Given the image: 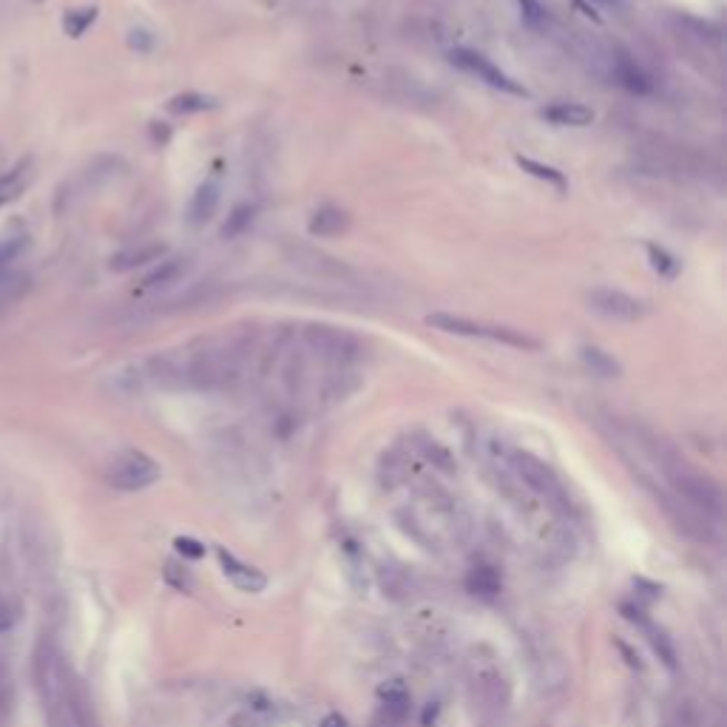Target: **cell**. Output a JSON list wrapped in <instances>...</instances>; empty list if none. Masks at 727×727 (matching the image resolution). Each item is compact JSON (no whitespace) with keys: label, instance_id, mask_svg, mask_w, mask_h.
<instances>
[{"label":"cell","instance_id":"cell-1","mask_svg":"<svg viewBox=\"0 0 727 727\" xmlns=\"http://www.w3.org/2000/svg\"><path fill=\"white\" fill-rule=\"evenodd\" d=\"M32 676H35L40 708L49 727H97L94 708L83 682L71 671L69 659L52 639H40L35 648Z\"/></svg>","mask_w":727,"mask_h":727},{"label":"cell","instance_id":"cell-2","mask_svg":"<svg viewBox=\"0 0 727 727\" xmlns=\"http://www.w3.org/2000/svg\"><path fill=\"white\" fill-rule=\"evenodd\" d=\"M250 347H253V338L248 333L208 341L202 350L185 358V384L191 390L205 392L228 390L242 378Z\"/></svg>","mask_w":727,"mask_h":727},{"label":"cell","instance_id":"cell-3","mask_svg":"<svg viewBox=\"0 0 727 727\" xmlns=\"http://www.w3.org/2000/svg\"><path fill=\"white\" fill-rule=\"evenodd\" d=\"M651 449L657 455L659 469H662L676 500L702 520L719 523L725 515V495H722L719 483L708 475H702L699 469H693L688 461H682L674 449L662 444H651Z\"/></svg>","mask_w":727,"mask_h":727},{"label":"cell","instance_id":"cell-4","mask_svg":"<svg viewBox=\"0 0 727 727\" xmlns=\"http://www.w3.org/2000/svg\"><path fill=\"white\" fill-rule=\"evenodd\" d=\"M503 461H506V469L515 475L529 492H534L537 497H543L549 506L554 509H568V495L563 489L560 478L554 475L549 463H543L540 458H534L532 452H523V449H503Z\"/></svg>","mask_w":727,"mask_h":727},{"label":"cell","instance_id":"cell-5","mask_svg":"<svg viewBox=\"0 0 727 727\" xmlns=\"http://www.w3.org/2000/svg\"><path fill=\"white\" fill-rule=\"evenodd\" d=\"M426 324L449 333V336H466V338H486L495 344H506V347H517V350H537L540 341L526 336L523 330L515 327H503V324H486V321H472L466 316H452V313H432L426 316Z\"/></svg>","mask_w":727,"mask_h":727},{"label":"cell","instance_id":"cell-6","mask_svg":"<svg viewBox=\"0 0 727 727\" xmlns=\"http://www.w3.org/2000/svg\"><path fill=\"white\" fill-rule=\"evenodd\" d=\"M469 691L483 716H497L509 705V682L489 657H475L469 665Z\"/></svg>","mask_w":727,"mask_h":727},{"label":"cell","instance_id":"cell-7","mask_svg":"<svg viewBox=\"0 0 727 727\" xmlns=\"http://www.w3.org/2000/svg\"><path fill=\"white\" fill-rule=\"evenodd\" d=\"M160 475V463L154 461L151 455L140 452V449L120 452L106 469L108 486H114L117 492H142V489L154 486L160 480Z\"/></svg>","mask_w":727,"mask_h":727},{"label":"cell","instance_id":"cell-8","mask_svg":"<svg viewBox=\"0 0 727 727\" xmlns=\"http://www.w3.org/2000/svg\"><path fill=\"white\" fill-rule=\"evenodd\" d=\"M304 344L333 367H350L364 353L358 338L350 336L347 330L327 327V324H310L304 330Z\"/></svg>","mask_w":727,"mask_h":727},{"label":"cell","instance_id":"cell-9","mask_svg":"<svg viewBox=\"0 0 727 727\" xmlns=\"http://www.w3.org/2000/svg\"><path fill=\"white\" fill-rule=\"evenodd\" d=\"M588 307L608 321L617 324H634L648 316V304L625 293V290H614V287H597L588 293Z\"/></svg>","mask_w":727,"mask_h":727},{"label":"cell","instance_id":"cell-10","mask_svg":"<svg viewBox=\"0 0 727 727\" xmlns=\"http://www.w3.org/2000/svg\"><path fill=\"white\" fill-rule=\"evenodd\" d=\"M449 60H452L458 69L469 71V74H475L478 80L489 83L492 89L506 91V94H517V97H526V89H523L517 80H512L506 71L497 69L495 63H492L489 57H483V54L472 52V49H455V52L449 54Z\"/></svg>","mask_w":727,"mask_h":727},{"label":"cell","instance_id":"cell-11","mask_svg":"<svg viewBox=\"0 0 727 727\" xmlns=\"http://www.w3.org/2000/svg\"><path fill=\"white\" fill-rule=\"evenodd\" d=\"M219 202H222V185L216 179H205L188 202V225L205 228L219 211Z\"/></svg>","mask_w":727,"mask_h":727},{"label":"cell","instance_id":"cell-12","mask_svg":"<svg viewBox=\"0 0 727 727\" xmlns=\"http://www.w3.org/2000/svg\"><path fill=\"white\" fill-rule=\"evenodd\" d=\"M219 563H222V571H225V577L231 580L233 586L239 588V591H248V594H259V591H265L267 586V577L259 571V568L248 566V563H242V560H236L231 551H219Z\"/></svg>","mask_w":727,"mask_h":727},{"label":"cell","instance_id":"cell-13","mask_svg":"<svg viewBox=\"0 0 727 727\" xmlns=\"http://www.w3.org/2000/svg\"><path fill=\"white\" fill-rule=\"evenodd\" d=\"M32 179H35V160H32V157L20 160L12 171H6V174L0 177V208L9 205V202H15V199H20L23 191L32 185Z\"/></svg>","mask_w":727,"mask_h":727},{"label":"cell","instance_id":"cell-14","mask_svg":"<svg viewBox=\"0 0 727 727\" xmlns=\"http://www.w3.org/2000/svg\"><path fill=\"white\" fill-rule=\"evenodd\" d=\"M611 63V71H614V80L620 83L622 89L634 91V94H648L651 91V77L645 71L639 69L637 63L628 57V54H617V57H608Z\"/></svg>","mask_w":727,"mask_h":727},{"label":"cell","instance_id":"cell-15","mask_svg":"<svg viewBox=\"0 0 727 727\" xmlns=\"http://www.w3.org/2000/svg\"><path fill=\"white\" fill-rule=\"evenodd\" d=\"M168 248L162 242H151V245H140V248L120 250L114 259H111V270L125 273V270H137L142 265H157L160 259H165Z\"/></svg>","mask_w":727,"mask_h":727},{"label":"cell","instance_id":"cell-16","mask_svg":"<svg viewBox=\"0 0 727 727\" xmlns=\"http://www.w3.org/2000/svg\"><path fill=\"white\" fill-rule=\"evenodd\" d=\"M350 228V216L336 208V205H324L319 211L310 216L307 222V231L310 236H319V239H327V236H338Z\"/></svg>","mask_w":727,"mask_h":727},{"label":"cell","instance_id":"cell-17","mask_svg":"<svg viewBox=\"0 0 727 727\" xmlns=\"http://www.w3.org/2000/svg\"><path fill=\"white\" fill-rule=\"evenodd\" d=\"M543 120L551 125H568V128H583L594 123V111L583 103H554L543 108Z\"/></svg>","mask_w":727,"mask_h":727},{"label":"cell","instance_id":"cell-18","mask_svg":"<svg viewBox=\"0 0 727 727\" xmlns=\"http://www.w3.org/2000/svg\"><path fill=\"white\" fill-rule=\"evenodd\" d=\"M381 713L392 725H401L409 716V693L401 682H390L381 688Z\"/></svg>","mask_w":727,"mask_h":727},{"label":"cell","instance_id":"cell-19","mask_svg":"<svg viewBox=\"0 0 727 727\" xmlns=\"http://www.w3.org/2000/svg\"><path fill=\"white\" fill-rule=\"evenodd\" d=\"M580 361L586 364L588 373L597 375V378H617L622 373L620 361L614 355H608L600 347H591V344L580 347Z\"/></svg>","mask_w":727,"mask_h":727},{"label":"cell","instance_id":"cell-20","mask_svg":"<svg viewBox=\"0 0 727 727\" xmlns=\"http://www.w3.org/2000/svg\"><path fill=\"white\" fill-rule=\"evenodd\" d=\"M188 270V259H160L157 267L142 279V287L145 290H157V287H168L174 284Z\"/></svg>","mask_w":727,"mask_h":727},{"label":"cell","instance_id":"cell-21","mask_svg":"<svg viewBox=\"0 0 727 727\" xmlns=\"http://www.w3.org/2000/svg\"><path fill=\"white\" fill-rule=\"evenodd\" d=\"M213 108H219V100L211 97V94H199V91L177 94V97L168 103V111H171V114H202V111H213Z\"/></svg>","mask_w":727,"mask_h":727},{"label":"cell","instance_id":"cell-22","mask_svg":"<svg viewBox=\"0 0 727 727\" xmlns=\"http://www.w3.org/2000/svg\"><path fill=\"white\" fill-rule=\"evenodd\" d=\"M676 23H679V29H682L685 35L696 37L699 43H705V46H722V29H719L716 23H710V20H699V18H688V15L676 18Z\"/></svg>","mask_w":727,"mask_h":727},{"label":"cell","instance_id":"cell-23","mask_svg":"<svg viewBox=\"0 0 727 727\" xmlns=\"http://www.w3.org/2000/svg\"><path fill=\"white\" fill-rule=\"evenodd\" d=\"M466 586L472 594H478V597H495L497 591H500V577H497L495 568L489 566H478L472 568V574H469V580H466Z\"/></svg>","mask_w":727,"mask_h":727},{"label":"cell","instance_id":"cell-24","mask_svg":"<svg viewBox=\"0 0 727 727\" xmlns=\"http://www.w3.org/2000/svg\"><path fill=\"white\" fill-rule=\"evenodd\" d=\"M100 15V9L97 6H83V9H69L66 12V18H63V29H66V35L69 37H83L89 32L91 26H94V20Z\"/></svg>","mask_w":727,"mask_h":727},{"label":"cell","instance_id":"cell-25","mask_svg":"<svg viewBox=\"0 0 727 727\" xmlns=\"http://www.w3.org/2000/svg\"><path fill=\"white\" fill-rule=\"evenodd\" d=\"M253 205H239V208H233V213L228 216V222H225V228H222V236L225 239H233V236H239V233H245L250 228V222H253Z\"/></svg>","mask_w":727,"mask_h":727},{"label":"cell","instance_id":"cell-26","mask_svg":"<svg viewBox=\"0 0 727 727\" xmlns=\"http://www.w3.org/2000/svg\"><path fill=\"white\" fill-rule=\"evenodd\" d=\"M648 256H651V265L657 270L659 276H665V279H674L676 273H679V259L671 256L665 248H657V245H648Z\"/></svg>","mask_w":727,"mask_h":727},{"label":"cell","instance_id":"cell-27","mask_svg":"<svg viewBox=\"0 0 727 727\" xmlns=\"http://www.w3.org/2000/svg\"><path fill=\"white\" fill-rule=\"evenodd\" d=\"M517 165L523 168V171H529L534 177L546 179L551 185H557V188H566V179L563 174L557 171V168H551V165H543V162H534V160H526V157H517Z\"/></svg>","mask_w":727,"mask_h":727},{"label":"cell","instance_id":"cell-28","mask_svg":"<svg viewBox=\"0 0 727 727\" xmlns=\"http://www.w3.org/2000/svg\"><path fill=\"white\" fill-rule=\"evenodd\" d=\"M154 43H157V37H154V32H148V29H131L128 32V46L134 49V52H140V54H148L151 49H154Z\"/></svg>","mask_w":727,"mask_h":727},{"label":"cell","instance_id":"cell-29","mask_svg":"<svg viewBox=\"0 0 727 727\" xmlns=\"http://www.w3.org/2000/svg\"><path fill=\"white\" fill-rule=\"evenodd\" d=\"M424 455L429 458V461L435 463V466H441V469H446V472H452L455 469V463H452V455L446 452L444 446H438L435 441H426L424 444Z\"/></svg>","mask_w":727,"mask_h":727},{"label":"cell","instance_id":"cell-30","mask_svg":"<svg viewBox=\"0 0 727 727\" xmlns=\"http://www.w3.org/2000/svg\"><path fill=\"white\" fill-rule=\"evenodd\" d=\"M18 617H20L18 608H15V605L9 603V600L0 594V634H3V631H9V628H15Z\"/></svg>","mask_w":727,"mask_h":727},{"label":"cell","instance_id":"cell-31","mask_svg":"<svg viewBox=\"0 0 727 727\" xmlns=\"http://www.w3.org/2000/svg\"><path fill=\"white\" fill-rule=\"evenodd\" d=\"M597 9H603L608 15H617V18H628V0H591Z\"/></svg>","mask_w":727,"mask_h":727},{"label":"cell","instance_id":"cell-32","mask_svg":"<svg viewBox=\"0 0 727 727\" xmlns=\"http://www.w3.org/2000/svg\"><path fill=\"white\" fill-rule=\"evenodd\" d=\"M174 546L179 549V554H185V557H191V560H199V557L205 554V546L196 543V540H191V537H177Z\"/></svg>","mask_w":727,"mask_h":727},{"label":"cell","instance_id":"cell-33","mask_svg":"<svg viewBox=\"0 0 727 727\" xmlns=\"http://www.w3.org/2000/svg\"><path fill=\"white\" fill-rule=\"evenodd\" d=\"M319 727H350V725H347V719H344L341 713H327V716L321 719Z\"/></svg>","mask_w":727,"mask_h":727}]
</instances>
